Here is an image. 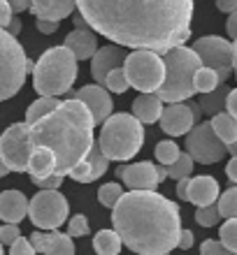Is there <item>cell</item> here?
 I'll use <instances>...</instances> for the list:
<instances>
[{"instance_id":"obj_1","label":"cell","mask_w":237,"mask_h":255,"mask_svg":"<svg viewBox=\"0 0 237 255\" xmlns=\"http://www.w3.org/2000/svg\"><path fill=\"white\" fill-rule=\"evenodd\" d=\"M79 16L119 47L165 54L191 37L193 0H75Z\"/></svg>"},{"instance_id":"obj_2","label":"cell","mask_w":237,"mask_h":255,"mask_svg":"<svg viewBox=\"0 0 237 255\" xmlns=\"http://www.w3.org/2000/svg\"><path fill=\"white\" fill-rule=\"evenodd\" d=\"M112 225L121 244L137 255H158L177 249L182 214L156 190H130L112 209Z\"/></svg>"},{"instance_id":"obj_3","label":"cell","mask_w":237,"mask_h":255,"mask_svg":"<svg viewBox=\"0 0 237 255\" xmlns=\"http://www.w3.org/2000/svg\"><path fill=\"white\" fill-rule=\"evenodd\" d=\"M93 116L79 100H61L54 112L30 123L33 146H47L56 158L54 174L65 176L88 153L93 137Z\"/></svg>"},{"instance_id":"obj_4","label":"cell","mask_w":237,"mask_h":255,"mask_svg":"<svg viewBox=\"0 0 237 255\" xmlns=\"http://www.w3.org/2000/svg\"><path fill=\"white\" fill-rule=\"evenodd\" d=\"M77 58L68 47H51L33 63V88L40 95H65L77 79Z\"/></svg>"},{"instance_id":"obj_5","label":"cell","mask_w":237,"mask_h":255,"mask_svg":"<svg viewBox=\"0 0 237 255\" xmlns=\"http://www.w3.org/2000/svg\"><path fill=\"white\" fill-rule=\"evenodd\" d=\"M100 126L98 144L107 160H130L140 153L144 144V123H140L133 114H109Z\"/></svg>"},{"instance_id":"obj_6","label":"cell","mask_w":237,"mask_h":255,"mask_svg":"<svg viewBox=\"0 0 237 255\" xmlns=\"http://www.w3.org/2000/svg\"><path fill=\"white\" fill-rule=\"evenodd\" d=\"M163 63H165V79H163L161 88L156 95L163 102H184L191 100L196 95L193 88V74L203 63L198 58V54L191 47L177 44V47L168 49L163 54Z\"/></svg>"},{"instance_id":"obj_7","label":"cell","mask_w":237,"mask_h":255,"mask_svg":"<svg viewBox=\"0 0 237 255\" xmlns=\"http://www.w3.org/2000/svg\"><path fill=\"white\" fill-rule=\"evenodd\" d=\"M28 70H33V61L26 58L19 40L0 28V102L19 93Z\"/></svg>"},{"instance_id":"obj_8","label":"cell","mask_w":237,"mask_h":255,"mask_svg":"<svg viewBox=\"0 0 237 255\" xmlns=\"http://www.w3.org/2000/svg\"><path fill=\"white\" fill-rule=\"evenodd\" d=\"M123 72L133 88L140 93H156L165 79V63L161 54L149 49H135L123 58Z\"/></svg>"},{"instance_id":"obj_9","label":"cell","mask_w":237,"mask_h":255,"mask_svg":"<svg viewBox=\"0 0 237 255\" xmlns=\"http://www.w3.org/2000/svg\"><path fill=\"white\" fill-rule=\"evenodd\" d=\"M68 200L58 190H40L28 200V218L37 230H58L68 221Z\"/></svg>"},{"instance_id":"obj_10","label":"cell","mask_w":237,"mask_h":255,"mask_svg":"<svg viewBox=\"0 0 237 255\" xmlns=\"http://www.w3.org/2000/svg\"><path fill=\"white\" fill-rule=\"evenodd\" d=\"M33 151L30 126L14 123L0 134V160L9 172H28V158Z\"/></svg>"},{"instance_id":"obj_11","label":"cell","mask_w":237,"mask_h":255,"mask_svg":"<svg viewBox=\"0 0 237 255\" xmlns=\"http://www.w3.org/2000/svg\"><path fill=\"white\" fill-rule=\"evenodd\" d=\"M186 153L193 158V162L214 165V162L224 160V155L228 153V146L212 130V123L205 121V123H196L186 132Z\"/></svg>"},{"instance_id":"obj_12","label":"cell","mask_w":237,"mask_h":255,"mask_svg":"<svg viewBox=\"0 0 237 255\" xmlns=\"http://www.w3.org/2000/svg\"><path fill=\"white\" fill-rule=\"evenodd\" d=\"M193 51L198 54L200 63L205 67H212L214 72L219 74V79L228 81L233 72V42L226 40V37H219V35H205L200 40L193 42Z\"/></svg>"},{"instance_id":"obj_13","label":"cell","mask_w":237,"mask_h":255,"mask_svg":"<svg viewBox=\"0 0 237 255\" xmlns=\"http://www.w3.org/2000/svg\"><path fill=\"white\" fill-rule=\"evenodd\" d=\"M198 114H200V109L193 105H186V102H170L168 107L161 112V123L163 132L170 134V137H182L191 130V128L196 126L198 121Z\"/></svg>"},{"instance_id":"obj_14","label":"cell","mask_w":237,"mask_h":255,"mask_svg":"<svg viewBox=\"0 0 237 255\" xmlns=\"http://www.w3.org/2000/svg\"><path fill=\"white\" fill-rule=\"evenodd\" d=\"M116 174L130 190H156L158 167L154 162H133V165H121Z\"/></svg>"},{"instance_id":"obj_15","label":"cell","mask_w":237,"mask_h":255,"mask_svg":"<svg viewBox=\"0 0 237 255\" xmlns=\"http://www.w3.org/2000/svg\"><path fill=\"white\" fill-rule=\"evenodd\" d=\"M75 100H79L84 107L91 112L93 116V123H102L112 114V98H109V91L100 84H88V86L79 88L75 93Z\"/></svg>"},{"instance_id":"obj_16","label":"cell","mask_w":237,"mask_h":255,"mask_svg":"<svg viewBox=\"0 0 237 255\" xmlns=\"http://www.w3.org/2000/svg\"><path fill=\"white\" fill-rule=\"evenodd\" d=\"M107 162L109 160L105 158V153L100 151V144H98V139H95L93 144H91V148H88V153L77 162L75 167L70 169L68 174L79 183H91V181H95V179H100V176L105 174Z\"/></svg>"},{"instance_id":"obj_17","label":"cell","mask_w":237,"mask_h":255,"mask_svg":"<svg viewBox=\"0 0 237 255\" xmlns=\"http://www.w3.org/2000/svg\"><path fill=\"white\" fill-rule=\"evenodd\" d=\"M30 244H33L35 253L42 255H75V244H72V237L63 235V232H35L30 237Z\"/></svg>"},{"instance_id":"obj_18","label":"cell","mask_w":237,"mask_h":255,"mask_svg":"<svg viewBox=\"0 0 237 255\" xmlns=\"http://www.w3.org/2000/svg\"><path fill=\"white\" fill-rule=\"evenodd\" d=\"M123 58H126V51L119 44H109V47L95 49V54L91 56V74H93V81L100 84L105 81L109 70L123 65Z\"/></svg>"},{"instance_id":"obj_19","label":"cell","mask_w":237,"mask_h":255,"mask_svg":"<svg viewBox=\"0 0 237 255\" xmlns=\"http://www.w3.org/2000/svg\"><path fill=\"white\" fill-rule=\"evenodd\" d=\"M219 181L214 176H193L189 179V190H186V202H193L196 207H207L219 200Z\"/></svg>"},{"instance_id":"obj_20","label":"cell","mask_w":237,"mask_h":255,"mask_svg":"<svg viewBox=\"0 0 237 255\" xmlns=\"http://www.w3.org/2000/svg\"><path fill=\"white\" fill-rule=\"evenodd\" d=\"M63 47H68L77 61H88L98 49V35L91 28H75L65 35Z\"/></svg>"},{"instance_id":"obj_21","label":"cell","mask_w":237,"mask_h":255,"mask_svg":"<svg viewBox=\"0 0 237 255\" xmlns=\"http://www.w3.org/2000/svg\"><path fill=\"white\" fill-rule=\"evenodd\" d=\"M28 216V197L21 190H5L0 193V218L5 223L19 225Z\"/></svg>"},{"instance_id":"obj_22","label":"cell","mask_w":237,"mask_h":255,"mask_svg":"<svg viewBox=\"0 0 237 255\" xmlns=\"http://www.w3.org/2000/svg\"><path fill=\"white\" fill-rule=\"evenodd\" d=\"M28 9L33 12L35 19L63 21L72 14V9H75V0H30Z\"/></svg>"},{"instance_id":"obj_23","label":"cell","mask_w":237,"mask_h":255,"mask_svg":"<svg viewBox=\"0 0 237 255\" xmlns=\"http://www.w3.org/2000/svg\"><path fill=\"white\" fill-rule=\"evenodd\" d=\"M163 112V100L156 93H142L137 95L135 102H133V116H135L140 123H156L161 119Z\"/></svg>"},{"instance_id":"obj_24","label":"cell","mask_w":237,"mask_h":255,"mask_svg":"<svg viewBox=\"0 0 237 255\" xmlns=\"http://www.w3.org/2000/svg\"><path fill=\"white\" fill-rule=\"evenodd\" d=\"M54 165H56V158H54V153H51V148L33 146L30 158H28V172H30V179H40V176L54 174Z\"/></svg>"},{"instance_id":"obj_25","label":"cell","mask_w":237,"mask_h":255,"mask_svg":"<svg viewBox=\"0 0 237 255\" xmlns=\"http://www.w3.org/2000/svg\"><path fill=\"white\" fill-rule=\"evenodd\" d=\"M212 130L217 132V137L224 141L226 146L237 139V119H233L228 112H219L212 116Z\"/></svg>"},{"instance_id":"obj_26","label":"cell","mask_w":237,"mask_h":255,"mask_svg":"<svg viewBox=\"0 0 237 255\" xmlns=\"http://www.w3.org/2000/svg\"><path fill=\"white\" fill-rule=\"evenodd\" d=\"M121 237L114 230H100L93 237V249L98 255H119L121 253Z\"/></svg>"},{"instance_id":"obj_27","label":"cell","mask_w":237,"mask_h":255,"mask_svg":"<svg viewBox=\"0 0 237 255\" xmlns=\"http://www.w3.org/2000/svg\"><path fill=\"white\" fill-rule=\"evenodd\" d=\"M228 91L231 88L226 86V84H219L212 93H205L203 95V100H200V109H203L205 114H219V112H224L226 109V95H228Z\"/></svg>"},{"instance_id":"obj_28","label":"cell","mask_w":237,"mask_h":255,"mask_svg":"<svg viewBox=\"0 0 237 255\" xmlns=\"http://www.w3.org/2000/svg\"><path fill=\"white\" fill-rule=\"evenodd\" d=\"M219 84H224V81L219 79V74L212 70V67H205L200 65L193 74V88H196V93H212Z\"/></svg>"},{"instance_id":"obj_29","label":"cell","mask_w":237,"mask_h":255,"mask_svg":"<svg viewBox=\"0 0 237 255\" xmlns=\"http://www.w3.org/2000/svg\"><path fill=\"white\" fill-rule=\"evenodd\" d=\"M58 102L61 100H56V98H51V95H40L37 100L28 107V112H26V123L30 126V123H35V121H40L42 116H47L49 112H54L56 107H58Z\"/></svg>"},{"instance_id":"obj_30","label":"cell","mask_w":237,"mask_h":255,"mask_svg":"<svg viewBox=\"0 0 237 255\" xmlns=\"http://www.w3.org/2000/svg\"><path fill=\"white\" fill-rule=\"evenodd\" d=\"M217 209L221 214V218H237V186L219 193Z\"/></svg>"},{"instance_id":"obj_31","label":"cell","mask_w":237,"mask_h":255,"mask_svg":"<svg viewBox=\"0 0 237 255\" xmlns=\"http://www.w3.org/2000/svg\"><path fill=\"white\" fill-rule=\"evenodd\" d=\"M193 158H191L189 153H179L177 155V160L172 162V165H168V176L170 179H186V176L193 174Z\"/></svg>"},{"instance_id":"obj_32","label":"cell","mask_w":237,"mask_h":255,"mask_svg":"<svg viewBox=\"0 0 237 255\" xmlns=\"http://www.w3.org/2000/svg\"><path fill=\"white\" fill-rule=\"evenodd\" d=\"M102 86L107 88L109 93H126L130 88L128 79H126V72H123V67H114V70H109L105 81H102Z\"/></svg>"},{"instance_id":"obj_33","label":"cell","mask_w":237,"mask_h":255,"mask_svg":"<svg viewBox=\"0 0 237 255\" xmlns=\"http://www.w3.org/2000/svg\"><path fill=\"white\" fill-rule=\"evenodd\" d=\"M182 153L179 151V146H177L172 139H163V141H158L156 144V151H154V155H156V160L161 162V165H172V162L177 160V155Z\"/></svg>"},{"instance_id":"obj_34","label":"cell","mask_w":237,"mask_h":255,"mask_svg":"<svg viewBox=\"0 0 237 255\" xmlns=\"http://www.w3.org/2000/svg\"><path fill=\"white\" fill-rule=\"evenodd\" d=\"M219 235H221L219 242L224 244L228 251L237 253V218H226V223L219 230Z\"/></svg>"},{"instance_id":"obj_35","label":"cell","mask_w":237,"mask_h":255,"mask_svg":"<svg viewBox=\"0 0 237 255\" xmlns=\"http://www.w3.org/2000/svg\"><path fill=\"white\" fill-rule=\"evenodd\" d=\"M121 195H123V188L119 183H105V186L98 190V200H100L102 207L114 209V204L121 200Z\"/></svg>"},{"instance_id":"obj_36","label":"cell","mask_w":237,"mask_h":255,"mask_svg":"<svg viewBox=\"0 0 237 255\" xmlns=\"http://www.w3.org/2000/svg\"><path fill=\"white\" fill-rule=\"evenodd\" d=\"M219 221H221V214H219V209H217V202H214V204H207V207H198V211H196L198 225H203V228H214Z\"/></svg>"},{"instance_id":"obj_37","label":"cell","mask_w":237,"mask_h":255,"mask_svg":"<svg viewBox=\"0 0 237 255\" xmlns=\"http://www.w3.org/2000/svg\"><path fill=\"white\" fill-rule=\"evenodd\" d=\"M68 235L75 239V237H86L88 235V221H86V216H72L68 221Z\"/></svg>"},{"instance_id":"obj_38","label":"cell","mask_w":237,"mask_h":255,"mask_svg":"<svg viewBox=\"0 0 237 255\" xmlns=\"http://www.w3.org/2000/svg\"><path fill=\"white\" fill-rule=\"evenodd\" d=\"M19 237H21V230L16 223H5V225H0V244H2V246H12Z\"/></svg>"},{"instance_id":"obj_39","label":"cell","mask_w":237,"mask_h":255,"mask_svg":"<svg viewBox=\"0 0 237 255\" xmlns=\"http://www.w3.org/2000/svg\"><path fill=\"white\" fill-rule=\"evenodd\" d=\"M200 255H237L233 251H228L221 242L217 239H205L203 246H200Z\"/></svg>"},{"instance_id":"obj_40","label":"cell","mask_w":237,"mask_h":255,"mask_svg":"<svg viewBox=\"0 0 237 255\" xmlns=\"http://www.w3.org/2000/svg\"><path fill=\"white\" fill-rule=\"evenodd\" d=\"M65 176L61 174H49V176H40V179H30L40 190H58Z\"/></svg>"},{"instance_id":"obj_41","label":"cell","mask_w":237,"mask_h":255,"mask_svg":"<svg viewBox=\"0 0 237 255\" xmlns=\"http://www.w3.org/2000/svg\"><path fill=\"white\" fill-rule=\"evenodd\" d=\"M9 255H37V253H35L30 239H23V237H19V239H16V242L9 246Z\"/></svg>"},{"instance_id":"obj_42","label":"cell","mask_w":237,"mask_h":255,"mask_svg":"<svg viewBox=\"0 0 237 255\" xmlns=\"http://www.w3.org/2000/svg\"><path fill=\"white\" fill-rule=\"evenodd\" d=\"M193 242H196L193 232H191V230H186V228H182V232H179V239H177V249L189 251L191 246H193Z\"/></svg>"},{"instance_id":"obj_43","label":"cell","mask_w":237,"mask_h":255,"mask_svg":"<svg viewBox=\"0 0 237 255\" xmlns=\"http://www.w3.org/2000/svg\"><path fill=\"white\" fill-rule=\"evenodd\" d=\"M226 112H228L233 119H237V88L228 91V95H226Z\"/></svg>"},{"instance_id":"obj_44","label":"cell","mask_w":237,"mask_h":255,"mask_svg":"<svg viewBox=\"0 0 237 255\" xmlns=\"http://www.w3.org/2000/svg\"><path fill=\"white\" fill-rule=\"evenodd\" d=\"M37 30L42 35H51L58 30V21H49V19H37Z\"/></svg>"},{"instance_id":"obj_45","label":"cell","mask_w":237,"mask_h":255,"mask_svg":"<svg viewBox=\"0 0 237 255\" xmlns=\"http://www.w3.org/2000/svg\"><path fill=\"white\" fill-rule=\"evenodd\" d=\"M12 16H14V12H12V7L7 5V0H0V28H5Z\"/></svg>"},{"instance_id":"obj_46","label":"cell","mask_w":237,"mask_h":255,"mask_svg":"<svg viewBox=\"0 0 237 255\" xmlns=\"http://www.w3.org/2000/svg\"><path fill=\"white\" fill-rule=\"evenodd\" d=\"M226 30H228V37L237 40V9L228 14V21H226Z\"/></svg>"},{"instance_id":"obj_47","label":"cell","mask_w":237,"mask_h":255,"mask_svg":"<svg viewBox=\"0 0 237 255\" xmlns=\"http://www.w3.org/2000/svg\"><path fill=\"white\" fill-rule=\"evenodd\" d=\"M226 176L233 183H237V155H233L231 160H228V165H226Z\"/></svg>"},{"instance_id":"obj_48","label":"cell","mask_w":237,"mask_h":255,"mask_svg":"<svg viewBox=\"0 0 237 255\" xmlns=\"http://www.w3.org/2000/svg\"><path fill=\"white\" fill-rule=\"evenodd\" d=\"M189 179L191 176H186V179H177V197L179 200L186 202V190H189Z\"/></svg>"},{"instance_id":"obj_49","label":"cell","mask_w":237,"mask_h":255,"mask_svg":"<svg viewBox=\"0 0 237 255\" xmlns=\"http://www.w3.org/2000/svg\"><path fill=\"white\" fill-rule=\"evenodd\" d=\"M217 7L221 9V12L231 14V12H235L237 9V0H217Z\"/></svg>"},{"instance_id":"obj_50","label":"cell","mask_w":237,"mask_h":255,"mask_svg":"<svg viewBox=\"0 0 237 255\" xmlns=\"http://www.w3.org/2000/svg\"><path fill=\"white\" fill-rule=\"evenodd\" d=\"M7 5L12 7L14 14L23 12V9H28V5H30V0H7Z\"/></svg>"},{"instance_id":"obj_51","label":"cell","mask_w":237,"mask_h":255,"mask_svg":"<svg viewBox=\"0 0 237 255\" xmlns=\"http://www.w3.org/2000/svg\"><path fill=\"white\" fill-rule=\"evenodd\" d=\"M5 30H7L9 35H14V37H16V35L21 33V21L16 19V16H12V19H9V23L5 26Z\"/></svg>"},{"instance_id":"obj_52","label":"cell","mask_w":237,"mask_h":255,"mask_svg":"<svg viewBox=\"0 0 237 255\" xmlns=\"http://www.w3.org/2000/svg\"><path fill=\"white\" fill-rule=\"evenodd\" d=\"M233 72L237 77V40H233Z\"/></svg>"},{"instance_id":"obj_53","label":"cell","mask_w":237,"mask_h":255,"mask_svg":"<svg viewBox=\"0 0 237 255\" xmlns=\"http://www.w3.org/2000/svg\"><path fill=\"white\" fill-rule=\"evenodd\" d=\"M168 179V169H165V165H158V181H165Z\"/></svg>"},{"instance_id":"obj_54","label":"cell","mask_w":237,"mask_h":255,"mask_svg":"<svg viewBox=\"0 0 237 255\" xmlns=\"http://www.w3.org/2000/svg\"><path fill=\"white\" fill-rule=\"evenodd\" d=\"M228 151H231L233 155H237V139L233 141V144H228Z\"/></svg>"},{"instance_id":"obj_55","label":"cell","mask_w":237,"mask_h":255,"mask_svg":"<svg viewBox=\"0 0 237 255\" xmlns=\"http://www.w3.org/2000/svg\"><path fill=\"white\" fill-rule=\"evenodd\" d=\"M7 172H9V169H7L5 165H2V160H0V179H2V176H7Z\"/></svg>"},{"instance_id":"obj_56","label":"cell","mask_w":237,"mask_h":255,"mask_svg":"<svg viewBox=\"0 0 237 255\" xmlns=\"http://www.w3.org/2000/svg\"><path fill=\"white\" fill-rule=\"evenodd\" d=\"M0 255H5V253H2V244H0Z\"/></svg>"},{"instance_id":"obj_57","label":"cell","mask_w":237,"mask_h":255,"mask_svg":"<svg viewBox=\"0 0 237 255\" xmlns=\"http://www.w3.org/2000/svg\"><path fill=\"white\" fill-rule=\"evenodd\" d=\"M158 255H170V253H158Z\"/></svg>"}]
</instances>
